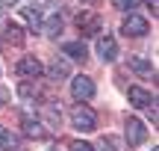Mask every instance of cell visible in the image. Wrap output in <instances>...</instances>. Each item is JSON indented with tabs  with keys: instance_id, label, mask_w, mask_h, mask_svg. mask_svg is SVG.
Here are the masks:
<instances>
[{
	"instance_id": "obj_1",
	"label": "cell",
	"mask_w": 159,
	"mask_h": 151,
	"mask_svg": "<svg viewBox=\"0 0 159 151\" xmlns=\"http://www.w3.org/2000/svg\"><path fill=\"white\" fill-rule=\"evenodd\" d=\"M68 116H71V124H74L77 130H83V134H89V130L97 128V113L91 110L89 104H74Z\"/></svg>"
},
{
	"instance_id": "obj_2",
	"label": "cell",
	"mask_w": 159,
	"mask_h": 151,
	"mask_svg": "<svg viewBox=\"0 0 159 151\" xmlns=\"http://www.w3.org/2000/svg\"><path fill=\"white\" fill-rule=\"evenodd\" d=\"M124 134H127V148H136V145H142L144 139H148V128H144L139 119H130L127 116V122H124Z\"/></svg>"
},
{
	"instance_id": "obj_3",
	"label": "cell",
	"mask_w": 159,
	"mask_h": 151,
	"mask_svg": "<svg viewBox=\"0 0 159 151\" xmlns=\"http://www.w3.org/2000/svg\"><path fill=\"white\" fill-rule=\"evenodd\" d=\"M121 30H124V36H133V39H139V36H144V33L150 30V24L144 21L142 15H133V12H130V15L124 18V24H121Z\"/></svg>"
},
{
	"instance_id": "obj_4",
	"label": "cell",
	"mask_w": 159,
	"mask_h": 151,
	"mask_svg": "<svg viewBox=\"0 0 159 151\" xmlns=\"http://www.w3.org/2000/svg\"><path fill=\"white\" fill-rule=\"evenodd\" d=\"M77 24H80V33L83 36H97L103 30V18L94 15V12H83V15L77 18Z\"/></svg>"
},
{
	"instance_id": "obj_5",
	"label": "cell",
	"mask_w": 159,
	"mask_h": 151,
	"mask_svg": "<svg viewBox=\"0 0 159 151\" xmlns=\"http://www.w3.org/2000/svg\"><path fill=\"white\" fill-rule=\"evenodd\" d=\"M0 39H3L6 45H15V47H21V45H24V39H27V33H24V30L18 27L15 21H6L3 27H0Z\"/></svg>"
},
{
	"instance_id": "obj_6",
	"label": "cell",
	"mask_w": 159,
	"mask_h": 151,
	"mask_svg": "<svg viewBox=\"0 0 159 151\" xmlns=\"http://www.w3.org/2000/svg\"><path fill=\"white\" fill-rule=\"evenodd\" d=\"M15 71H18V77H24V80H35V77H41V71H44V68H41V62L35 56H24L21 62H18Z\"/></svg>"
},
{
	"instance_id": "obj_7",
	"label": "cell",
	"mask_w": 159,
	"mask_h": 151,
	"mask_svg": "<svg viewBox=\"0 0 159 151\" xmlns=\"http://www.w3.org/2000/svg\"><path fill=\"white\" fill-rule=\"evenodd\" d=\"M71 92H74L77 101H89L91 95H94V83H91V77H74V83H71Z\"/></svg>"
},
{
	"instance_id": "obj_8",
	"label": "cell",
	"mask_w": 159,
	"mask_h": 151,
	"mask_svg": "<svg viewBox=\"0 0 159 151\" xmlns=\"http://www.w3.org/2000/svg\"><path fill=\"white\" fill-rule=\"evenodd\" d=\"M97 53H100L103 62H112V59L118 56V41H115L112 36H100V39H97Z\"/></svg>"
},
{
	"instance_id": "obj_9",
	"label": "cell",
	"mask_w": 159,
	"mask_h": 151,
	"mask_svg": "<svg viewBox=\"0 0 159 151\" xmlns=\"http://www.w3.org/2000/svg\"><path fill=\"white\" fill-rule=\"evenodd\" d=\"M127 98H130V104L139 107V110H148L150 101H153V98H150V92H148V89H142V86H130V89H127Z\"/></svg>"
},
{
	"instance_id": "obj_10",
	"label": "cell",
	"mask_w": 159,
	"mask_h": 151,
	"mask_svg": "<svg viewBox=\"0 0 159 151\" xmlns=\"http://www.w3.org/2000/svg\"><path fill=\"white\" fill-rule=\"evenodd\" d=\"M71 74V65H68V59H53L50 65H47V77H50L53 83H59V80H65V77Z\"/></svg>"
},
{
	"instance_id": "obj_11",
	"label": "cell",
	"mask_w": 159,
	"mask_h": 151,
	"mask_svg": "<svg viewBox=\"0 0 159 151\" xmlns=\"http://www.w3.org/2000/svg\"><path fill=\"white\" fill-rule=\"evenodd\" d=\"M62 51L68 53L71 59H83V62H85V56H89V47H85L83 41H65V45H62Z\"/></svg>"
},
{
	"instance_id": "obj_12",
	"label": "cell",
	"mask_w": 159,
	"mask_h": 151,
	"mask_svg": "<svg viewBox=\"0 0 159 151\" xmlns=\"http://www.w3.org/2000/svg\"><path fill=\"white\" fill-rule=\"evenodd\" d=\"M21 122H24V134H27V136H35V139H41V136L47 134V130L41 128V122H35L33 116H24Z\"/></svg>"
},
{
	"instance_id": "obj_13",
	"label": "cell",
	"mask_w": 159,
	"mask_h": 151,
	"mask_svg": "<svg viewBox=\"0 0 159 151\" xmlns=\"http://www.w3.org/2000/svg\"><path fill=\"white\" fill-rule=\"evenodd\" d=\"M100 151H130V148H127V142L118 139V136H103L100 139Z\"/></svg>"
},
{
	"instance_id": "obj_14",
	"label": "cell",
	"mask_w": 159,
	"mask_h": 151,
	"mask_svg": "<svg viewBox=\"0 0 159 151\" xmlns=\"http://www.w3.org/2000/svg\"><path fill=\"white\" fill-rule=\"evenodd\" d=\"M41 30H44V33L50 36V39H56V36L62 33V18H59V15H50L44 24H41Z\"/></svg>"
},
{
	"instance_id": "obj_15",
	"label": "cell",
	"mask_w": 159,
	"mask_h": 151,
	"mask_svg": "<svg viewBox=\"0 0 159 151\" xmlns=\"http://www.w3.org/2000/svg\"><path fill=\"white\" fill-rule=\"evenodd\" d=\"M130 68H136L142 77H153V65H150V62H144L142 56H130Z\"/></svg>"
},
{
	"instance_id": "obj_16",
	"label": "cell",
	"mask_w": 159,
	"mask_h": 151,
	"mask_svg": "<svg viewBox=\"0 0 159 151\" xmlns=\"http://www.w3.org/2000/svg\"><path fill=\"white\" fill-rule=\"evenodd\" d=\"M18 95H21V98H39V95H41V89H39V83L24 80L21 86H18Z\"/></svg>"
},
{
	"instance_id": "obj_17",
	"label": "cell",
	"mask_w": 159,
	"mask_h": 151,
	"mask_svg": "<svg viewBox=\"0 0 159 151\" xmlns=\"http://www.w3.org/2000/svg\"><path fill=\"white\" fill-rule=\"evenodd\" d=\"M15 145H18V139L6 128H0V151H9V148H15Z\"/></svg>"
},
{
	"instance_id": "obj_18",
	"label": "cell",
	"mask_w": 159,
	"mask_h": 151,
	"mask_svg": "<svg viewBox=\"0 0 159 151\" xmlns=\"http://www.w3.org/2000/svg\"><path fill=\"white\" fill-rule=\"evenodd\" d=\"M21 15H24V18H27V21H30V27H33L35 33H39V30H41V15H39V12H35V9H24Z\"/></svg>"
},
{
	"instance_id": "obj_19",
	"label": "cell",
	"mask_w": 159,
	"mask_h": 151,
	"mask_svg": "<svg viewBox=\"0 0 159 151\" xmlns=\"http://www.w3.org/2000/svg\"><path fill=\"white\" fill-rule=\"evenodd\" d=\"M112 3H115V9H136L139 0H112Z\"/></svg>"
},
{
	"instance_id": "obj_20",
	"label": "cell",
	"mask_w": 159,
	"mask_h": 151,
	"mask_svg": "<svg viewBox=\"0 0 159 151\" xmlns=\"http://www.w3.org/2000/svg\"><path fill=\"white\" fill-rule=\"evenodd\" d=\"M68 151H94V145H89V142H80V139H77V142H71Z\"/></svg>"
},
{
	"instance_id": "obj_21",
	"label": "cell",
	"mask_w": 159,
	"mask_h": 151,
	"mask_svg": "<svg viewBox=\"0 0 159 151\" xmlns=\"http://www.w3.org/2000/svg\"><path fill=\"white\" fill-rule=\"evenodd\" d=\"M0 3H3V6H15L18 0H0Z\"/></svg>"
},
{
	"instance_id": "obj_22",
	"label": "cell",
	"mask_w": 159,
	"mask_h": 151,
	"mask_svg": "<svg viewBox=\"0 0 159 151\" xmlns=\"http://www.w3.org/2000/svg\"><path fill=\"white\" fill-rule=\"evenodd\" d=\"M148 6L153 9V15H156V0H148Z\"/></svg>"
}]
</instances>
